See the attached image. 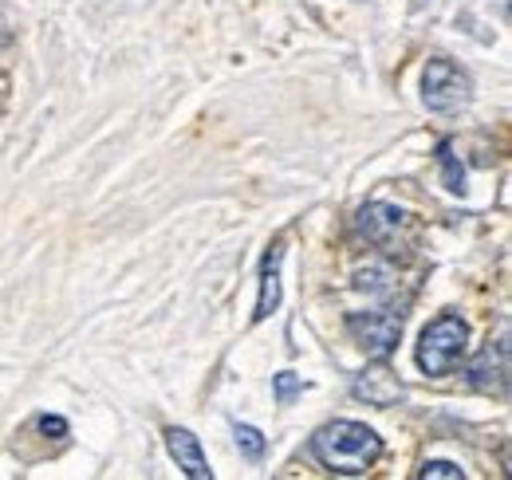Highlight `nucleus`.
<instances>
[{"instance_id": "2", "label": "nucleus", "mask_w": 512, "mask_h": 480, "mask_svg": "<svg viewBox=\"0 0 512 480\" xmlns=\"http://www.w3.org/2000/svg\"><path fill=\"white\" fill-rule=\"evenodd\" d=\"M465 343H469V327L461 315H438L426 331H422V343H418V366L426 374H449L461 355H465Z\"/></svg>"}, {"instance_id": "8", "label": "nucleus", "mask_w": 512, "mask_h": 480, "mask_svg": "<svg viewBox=\"0 0 512 480\" xmlns=\"http://www.w3.org/2000/svg\"><path fill=\"white\" fill-rule=\"evenodd\" d=\"M280 244L264 256V264H260V300H256V319H268L272 311H276V303H280Z\"/></svg>"}, {"instance_id": "7", "label": "nucleus", "mask_w": 512, "mask_h": 480, "mask_svg": "<svg viewBox=\"0 0 512 480\" xmlns=\"http://www.w3.org/2000/svg\"><path fill=\"white\" fill-rule=\"evenodd\" d=\"M402 221H406L402 209L375 201V205H367V209L359 213V233H363L367 240H375V244H386V240L402 229Z\"/></svg>"}, {"instance_id": "5", "label": "nucleus", "mask_w": 512, "mask_h": 480, "mask_svg": "<svg viewBox=\"0 0 512 480\" xmlns=\"http://www.w3.org/2000/svg\"><path fill=\"white\" fill-rule=\"evenodd\" d=\"M351 394L359 398V402H367V406H398L402 402V382H398V374L379 362V366H371V370H363L359 378H355V386H351Z\"/></svg>"}, {"instance_id": "6", "label": "nucleus", "mask_w": 512, "mask_h": 480, "mask_svg": "<svg viewBox=\"0 0 512 480\" xmlns=\"http://www.w3.org/2000/svg\"><path fill=\"white\" fill-rule=\"evenodd\" d=\"M166 441H170V453H174V461H178V469L193 480H209L213 477V469H209V461H205V453H201V445H197V437H193L190 429H166Z\"/></svg>"}, {"instance_id": "12", "label": "nucleus", "mask_w": 512, "mask_h": 480, "mask_svg": "<svg viewBox=\"0 0 512 480\" xmlns=\"http://www.w3.org/2000/svg\"><path fill=\"white\" fill-rule=\"evenodd\" d=\"M40 425H44V433H60V437L67 433V421L64 418H40Z\"/></svg>"}, {"instance_id": "4", "label": "nucleus", "mask_w": 512, "mask_h": 480, "mask_svg": "<svg viewBox=\"0 0 512 480\" xmlns=\"http://www.w3.org/2000/svg\"><path fill=\"white\" fill-rule=\"evenodd\" d=\"M351 331H355V339L363 343L367 355L386 359L402 339V319L390 315V311H359V315H351Z\"/></svg>"}, {"instance_id": "3", "label": "nucleus", "mask_w": 512, "mask_h": 480, "mask_svg": "<svg viewBox=\"0 0 512 480\" xmlns=\"http://www.w3.org/2000/svg\"><path fill=\"white\" fill-rule=\"evenodd\" d=\"M422 99L430 111H457L469 103V75L457 67L453 60H430L426 75H422Z\"/></svg>"}, {"instance_id": "9", "label": "nucleus", "mask_w": 512, "mask_h": 480, "mask_svg": "<svg viewBox=\"0 0 512 480\" xmlns=\"http://www.w3.org/2000/svg\"><path fill=\"white\" fill-rule=\"evenodd\" d=\"M233 433H237V449H241L249 461H260V457H264V437L256 433L253 425H233Z\"/></svg>"}, {"instance_id": "11", "label": "nucleus", "mask_w": 512, "mask_h": 480, "mask_svg": "<svg viewBox=\"0 0 512 480\" xmlns=\"http://www.w3.org/2000/svg\"><path fill=\"white\" fill-rule=\"evenodd\" d=\"M300 390H304V382H300L296 374H276V398H280V402H288V398L300 394Z\"/></svg>"}, {"instance_id": "10", "label": "nucleus", "mask_w": 512, "mask_h": 480, "mask_svg": "<svg viewBox=\"0 0 512 480\" xmlns=\"http://www.w3.org/2000/svg\"><path fill=\"white\" fill-rule=\"evenodd\" d=\"M418 477H422V480H430V477L461 480V477H465V473H461V469H457V465H449V461H430V465H426V469H422V473H418Z\"/></svg>"}, {"instance_id": "1", "label": "nucleus", "mask_w": 512, "mask_h": 480, "mask_svg": "<svg viewBox=\"0 0 512 480\" xmlns=\"http://www.w3.org/2000/svg\"><path fill=\"white\" fill-rule=\"evenodd\" d=\"M312 449L331 473L343 477H359L367 473L379 457H383V441L375 429L359 425V421H331L312 437Z\"/></svg>"}]
</instances>
